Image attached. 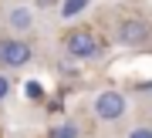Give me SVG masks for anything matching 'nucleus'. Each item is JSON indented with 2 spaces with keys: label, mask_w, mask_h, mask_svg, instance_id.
<instances>
[{
  "label": "nucleus",
  "mask_w": 152,
  "mask_h": 138,
  "mask_svg": "<svg viewBox=\"0 0 152 138\" xmlns=\"http://www.w3.org/2000/svg\"><path fill=\"white\" fill-rule=\"evenodd\" d=\"M149 41H152V27L142 17H122L115 27V44H122V47H142Z\"/></svg>",
  "instance_id": "1"
},
{
  "label": "nucleus",
  "mask_w": 152,
  "mask_h": 138,
  "mask_svg": "<svg viewBox=\"0 0 152 138\" xmlns=\"http://www.w3.org/2000/svg\"><path fill=\"white\" fill-rule=\"evenodd\" d=\"M31 57H34V47H31V41L20 37V34L0 37V64H4V68H27Z\"/></svg>",
  "instance_id": "2"
},
{
  "label": "nucleus",
  "mask_w": 152,
  "mask_h": 138,
  "mask_svg": "<svg viewBox=\"0 0 152 138\" xmlns=\"http://www.w3.org/2000/svg\"><path fill=\"white\" fill-rule=\"evenodd\" d=\"M64 51H68V57H75V61H91V57H98L102 44H98V37L91 31H71L64 37Z\"/></svg>",
  "instance_id": "3"
},
{
  "label": "nucleus",
  "mask_w": 152,
  "mask_h": 138,
  "mask_svg": "<svg viewBox=\"0 0 152 138\" xmlns=\"http://www.w3.org/2000/svg\"><path fill=\"white\" fill-rule=\"evenodd\" d=\"M95 115L98 118H102V121H118V118L125 115V108H129V105H125V94H122V91H102V94H95Z\"/></svg>",
  "instance_id": "4"
},
{
  "label": "nucleus",
  "mask_w": 152,
  "mask_h": 138,
  "mask_svg": "<svg viewBox=\"0 0 152 138\" xmlns=\"http://www.w3.org/2000/svg\"><path fill=\"white\" fill-rule=\"evenodd\" d=\"M7 24H10L14 34H27L34 27V10L31 7H10L7 10Z\"/></svg>",
  "instance_id": "5"
},
{
  "label": "nucleus",
  "mask_w": 152,
  "mask_h": 138,
  "mask_svg": "<svg viewBox=\"0 0 152 138\" xmlns=\"http://www.w3.org/2000/svg\"><path fill=\"white\" fill-rule=\"evenodd\" d=\"M48 138H81V128H78L75 121H58L48 131Z\"/></svg>",
  "instance_id": "6"
},
{
  "label": "nucleus",
  "mask_w": 152,
  "mask_h": 138,
  "mask_svg": "<svg viewBox=\"0 0 152 138\" xmlns=\"http://www.w3.org/2000/svg\"><path fill=\"white\" fill-rule=\"evenodd\" d=\"M85 7H88V0H64V4H61V17L71 20V17H78Z\"/></svg>",
  "instance_id": "7"
},
{
  "label": "nucleus",
  "mask_w": 152,
  "mask_h": 138,
  "mask_svg": "<svg viewBox=\"0 0 152 138\" xmlns=\"http://www.w3.org/2000/svg\"><path fill=\"white\" fill-rule=\"evenodd\" d=\"M129 138H152V128H132Z\"/></svg>",
  "instance_id": "8"
},
{
  "label": "nucleus",
  "mask_w": 152,
  "mask_h": 138,
  "mask_svg": "<svg viewBox=\"0 0 152 138\" xmlns=\"http://www.w3.org/2000/svg\"><path fill=\"white\" fill-rule=\"evenodd\" d=\"M7 94H10V81L0 74V101H7Z\"/></svg>",
  "instance_id": "9"
},
{
  "label": "nucleus",
  "mask_w": 152,
  "mask_h": 138,
  "mask_svg": "<svg viewBox=\"0 0 152 138\" xmlns=\"http://www.w3.org/2000/svg\"><path fill=\"white\" fill-rule=\"evenodd\" d=\"M51 4H58V0H37V7H51Z\"/></svg>",
  "instance_id": "10"
}]
</instances>
